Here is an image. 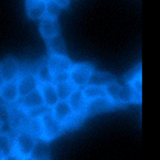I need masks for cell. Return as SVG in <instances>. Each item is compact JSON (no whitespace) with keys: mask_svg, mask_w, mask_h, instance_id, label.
Wrapping results in <instances>:
<instances>
[{"mask_svg":"<svg viewBox=\"0 0 160 160\" xmlns=\"http://www.w3.org/2000/svg\"><path fill=\"white\" fill-rule=\"evenodd\" d=\"M52 2H55L60 8H67L69 5V0H52Z\"/></svg>","mask_w":160,"mask_h":160,"instance_id":"obj_30","label":"cell"},{"mask_svg":"<svg viewBox=\"0 0 160 160\" xmlns=\"http://www.w3.org/2000/svg\"><path fill=\"white\" fill-rule=\"evenodd\" d=\"M40 105H44V101H42V98H41V94H40L38 88L30 92V94H27L26 96L19 98L17 101V108H19L23 112H28L30 109H33Z\"/></svg>","mask_w":160,"mask_h":160,"instance_id":"obj_10","label":"cell"},{"mask_svg":"<svg viewBox=\"0 0 160 160\" xmlns=\"http://www.w3.org/2000/svg\"><path fill=\"white\" fill-rule=\"evenodd\" d=\"M36 138L32 137L27 131L17 132V136L13 138V152L21 159L31 156L36 148Z\"/></svg>","mask_w":160,"mask_h":160,"instance_id":"obj_2","label":"cell"},{"mask_svg":"<svg viewBox=\"0 0 160 160\" xmlns=\"http://www.w3.org/2000/svg\"><path fill=\"white\" fill-rule=\"evenodd\" d=\"M0 76L4 82L17 81L21 76V64L14 58H5L0 62Z\"/></svg>","mask_w":160,"mask_h":160,"instance_id":"obj_5","label":"cell"},{"mask_svg":"<svg viewBox=\"0 0 160 160\" xmlns=\"http://www.w3.org/2000/svg\"><path fill=\"white\" fill-rule=\"evenodd\" d=\"M38 91H40V94H41L44 105L49 106L50 109L59 101L54 83H41L38 86Z\"/></svg>","mask_w":160,"mask_h":160,"instance_id":"obj_15","label":"cell"},{"mask_svg":"<svg viewBox=\"0 0 160 160\" xmlns=\"http://www.w3.org/2000/svg\"><path fill=\"white\" fill-rule=\"evenodd\" d=\"M41 123H42V140L45 141H50L60 136L64 131L63 124L52 117L51 112H49L41 118Z\"/></svg>","mask_w":160,"mask_h":160,"instance_id":"obj_4","label":"cell"},{"mask_svg":"<svg viewBox=\"0 0 160 160\" xmlns=\"http://www.w3.org/2000/svg\"><path fill=\"white\" fill-rule=\"evenodd\" d=\"M69 81V72H54L52 73V83H62Z\"/></svg>","mask_w":160,"mask_h":160,"instance_id":"obj_29","label":"cell"},{"mask_svg":"<svg viewBox=\"0 0 160 160\" xmlns=\"http://www.w3.org/2000/svg\"><path fill=\"white\" fill-rule=\"evenodd\" d=\"M0 99H2V101L5 105H9V106L17 104L19 99V94H18L16 81L4 82L2 85V87H0Z\"/></svg>","mask_w":160,"mask_h":160,"instance_id":"obj_9","label":"cell"},{"mask_svg":"<svg viewBox=\"0 0 160 160\" xmlns=\"http://www.w3.org/2000/svg\"><path fill=\"white\" fill-rule=\"evenodd\" d=\"M22 160H37V159H35V156L31 155V156H27V158H23Z\"/></svg>","mask_w":160,"mask_h":160,"instance_id":"obj_32","label":"cell"},{"mask_svg":"<svg viewBox=\"0 0 160 160\" xmlns=\"http://www.w3.org/2000/svg\"><path fill=\"white\" fill-rule=\"evenodd\" d=\"M51 114H52V117H54L58 122H60V123L63 124L69 117L73 115V112H72V109H71L68 101H62V100H59V101L51 108Z\"/></svg>","mask_w":160,"mask_h":160,"instance_id":"obj_16","label":"cell"},{"mask_svg":"<svg viewBox=\"0 0 160 160\" xmlns=\"http://www.w3.org/2000/svg\"><path fill=\"white\" fill-rule=\"evenodd\" d=\"M50 55H67L65 45L60 35H57L50 40H46Z\"/></svg>","mask_w":160,"mask_h":160,"instance_id":"obj_17","label":"cell"},{"mask_svg":"<svg viewBox=\"0 0 160 160\" xmlns=\"http://www.w3.org/2000/svg\"><path fill=\"white\" fill-rule=\"evenodd\" d=\"M60 10L62 8L55 3V2H49L46 3V9H45V17H49V18H58V16L60 14Z\"/></svg>","mask_w":160,"mask_h":160,"instance_id":"obj_26","label":"cell"},{"mask_svg":"<svg viewBox=\"0 0 160 160\" xmlns=\"http://www.w3.org/2000/svg\"><path fill=\"white\" fill-rule=\"evenodd\" d=\"M3 160H22L18 155H16L14 152L13 154H10V155H8V156H4V159Z\"/></svg>","mask_w":160,"mask_h":160,"instance_id":"obj_31","label":"cell"},{"mask_svg":"<svg viewBox=\"0 0 160 160\" xmlns=\"http://www.w3.org/2000/svg\"><path fill=\"white\" fill-rule=\"evenodd\" d=\"M0 154L3 156L13 154V138L9 133H0Z\"/></svg>","mask_w":160,"mask_h":160,"instance_id":"obj_22","label":"cell"},{"mask_svg":"<svg viewBox=\"0 0 160 160\" xmlns=\"http://www.w3.org/2000/svg\"><path fill=\"white\" fill-rule=\"evenodd\" d=\"M51 73L54 72H69L73 67V63L67 55H49L46 60Z\"/></svg>","mask_w":160,"mask_h":160,"instance_id":"obj_11","label":"cell"},{"mask_svg":"<svg viewBox=\"0 0 160 160\" xmlns=\"http://www.w3.org/2000/svg\"><path fill=\"white\" fill-rule=\"evenodd\" d=\"M3 104H4V102L2 101V99H0V105H3Z\"/></svg>","mask_w":160,"mask_h":160,"instance_id":"obj_37","label":"cell"},{"mask_svg":"<svg viewBox=\"0 0 160 160\" xmlns=\"http://www.w3.org/2000/svg\"><path fill=\"white\" fill-rule=\"evenodd\" d=\"M55 91H57V95L58 99L62 101H67L69 99V96L73 94V91L76 90V87L73 86V83L71 81H67V82H62V83H55Z\"/></svg>","mask_w":160,"mask_h":160,"instance_id":"obj_19","label":"cell"},{"mask_svg":"<svg viewBox=\"0 0 160 160\" xmlns=\"http://www.w3.org/2000/svg\"><path fill=\"white\" fill-rule=\"evenodd\" d=\"M83 96L86 99V101L94 100V99H99V98H104L105 96V90L101 86H95V85H87L82 88Z\"/></svg>","mask_w":160,"mask_h":160,"instance_id":"obj_21","label":"cell"},{"mask_svg":"<svg viewBox=\"0 0 160 160\" xmlns=\"http://www.w3.org/2000/svg\"><path fill=\"white\" fill-rule=\"evenodd\" d=\"M49 112H51V109L49 108V106L40 105V106H36V108H33V109H30L28 112H26V114H27L28 119H41Z\"/></svg>","mask_w":160,"mask_h":160,"instance_id":"obj_24","label":"cell"},{"mask_svg":"<svg viewBox=\"0 0 160 160\" xmlns=\"http://www.w3.org/2000/svg\"><path fill=\"white\" fill-rule=\"evenodd\" d=\"M16 83H17L19 98L26 96L27 94H30V92L37 90L40 86V83L37 82L33 73H21V76L17 78Z\"/></svg>","mask_w":160,"mask_h":160,"instance_id":"obj_7","label":"cell"},{"mask_svg":"<svg viewBox=\"0 0 160 160\" xmlns=\"http://www.w3.org/2000/svg\"><path fill=\"white\" fill-rule=\"evenodd\" d=\"M9 115H10V108L9 105H0V122H2L4 126L8 124L9 122Z\"/></svg>","mask_w":160,"mask_h":160,"instance_id":"obj_28","label":"cell"},{"mask_svg":"<svg viewBox=\"0 0 160 160\" xmlns=\"http://www.w3.org/2000/svg\"><path fill=\"white\" fill-rule=\"evenodd\" d=\"M60 27L58 19L55 18H49V17H44L42 19H40V33L45 40H50L54 36L59 35Z\"/></svg>","mask_w":160,"mask_h":160,"instance_id":"obj_12","label":"cell"},{"mask_svg":"<svg viewBox=\"0 0 160 160\" xmlns=\"http://www.w3.org/2000/svg\"><path fill=\"white\" fill-rule=\"evenodd\" d=\"M35 77L40 85L41 83H52V73H51L46 62H42L38 65V68L35 73Z\"/></svg>","mask_w":160,"mask_h":160,"instance_id":"obj_18","label":"cell"},{"mask_svg":"<svg viewBox=\"0 0 160 160\" xmlns=\"http://www.w3.org/2000/svg\"><path fill=\"white\" fill-rule=\"evenodd\" d=\"M26 131H27L30 135L35 138H42V123L41 119H30L28 124L26 127Z\"/></svg>","mask_w":160,"mask_h":160,"instance_id":"obj_23","label":"cell"},{"mask_svg":"<svg viewBox=\"0 0 160 160\" xmlns=\"http://www.w3.org/2000/svg\"><path fill=\"white\" fill-rule=\"evenodd\" d=\"M3 159H4V156H3L2 154H0V160H3Z\"/></svg>","mask_w":160,"mask_h":160,"instance_id":"obj_36","label":"cell"},{"mask_svg":"<svg viewBox=\"0 0 160 160\" xmlns=\"http://www.w3.org/2000/svg\"><path fill=\"white\" fill-rule=\"evenodd\" d=\"M44 3H49V2H51V0H42Z\"/></svg>","mask_w":160,"mask_h":160,"instance_id":"obj_35","label":"cell"},{"mask_svg":"<svg viewBox=\"0 0 160 160\" xmlns=\"http://www.w3.org/2000/svg\"><path fill=\"white\" fill-rule=\"evenodd\" d=\"M115 81V78L109 74V73H100V72H95L91 74V78H90V81H88V85H95V86H106L108 83L110 82H114Z\"/></svg>","mask_w":160,"mask_h":160,"instance_id":"obj_20","label":"cell"},{"mask_svg":"<svg viewBox=\"0 0 160 160\" xmlns=\"http://www.w3.org/2000/svg\"><path fill=\"white\" fill-rule=\"evenodd\" d=\"M94 67L88 63H77L73 64L69 71V81L73 83L76 88H83L88 85L91 74L94 73Z\"/></svg>","mask_w":160,"mask_h":160,"instance_id":"obj_3","label":"cell"},{"mask_svg":"<svg viewBox=\"0 0 160 160\" xmlns=\"http://www.w3.org/2000/svg\"><path fill=\"white\" fill-rule=\"evenodd\" d=\"M83 121V117L82 115H77V114H73L72 117H69L67 121L63 123V128H72V127H77L81 124V122Z\"/></svg>","mask_w":160,"mask_h":160,"instance_id":"obj_27","label":"cell"},{"mask_svg":"<svg viewBox=\"0 0 160 160\" xmlns=\"http://www.w3.org/2000/svg\"><path fill=\"white\" fill-rule=\"evenodd\" d=\"M9 108H10V115H9V122H8L9 128L14 132L26 131V127H27L28 121H30L26 112L17 108V105L13 106V108L9 106Z\"/></svg>","mask_w":160,"mask_h":160,"instance_id":"obj_6","label":"cell"},{"mask_svg":"<svg viewBox=\"0 0 160 160\" xmlns=\"http://www.w3.org/2000/svg\"><path fill=\"white\" fill-rule=\"evenodd\" d=\"M114 106L115 105L106 96L90 100L86 104L85 115H96V114H100V113H104V112H108V110L113 109Z\"/></svg>","mask_w":160,"mask_h":160,"instance_id":"obj_8","label":"cell"},{"mask_svg":"<svg viewBox=\"0 0 160 160\" xmlns=\"http://www.w3.org/2000/svg\"><path fill=\"white\" fill-rule=\"evenodd\" d=\"M105 96L108 98L114 105H123L129 102H140L141 100L137 99L135 92L132 91L129 85H119L117 81L110 82L104 86Z\"/></svg>","mask_w":160,"mask_h":160,"instance_id":"obj_1","label":"cell"},{"mask_svg":"<svg viewBox=\"0 0 160 160\" xmlns=\"http://www.w3.org/2000/svg\"><path fill=\"white\" fill-rule=\"evenodd\" d=\"M129 87L132 88V91L135 92V95L137 96V99L141 100V90H142V81H141V74L137 73L136 76H133V78L129 81Z\"/></svg>","mask_w":160,"mask_h":160,"instance_id":"obj_25","label":"cell"},{"mask_svg":"<svg viewBox=\"0 0 160 160\" xmlns=\"http://www.w3.org/2000/svg\"><path fill=\"white\" fill-rule=\"evenodd\" d=\"M71 106V109L73 112V114H77V115H82L85 117V109H86V99L83 96V92H82V88H76L73 91V94L69 96V99L67 100Z\"/></svg>","mask_w":160,"mask_h":160,"instance_id":"obj_13","label":"cell"},{"mask_svg":"<svg viewBox=\"0 0 160 160\" xmlns=\"http://www.w3.org/2000/svg\"><path fill=\"white\" fill-rule=\"evenodd\" d=\"M4 83V81H3V78H2V76H0V87H2V85Z\"/></svg>","mask_w":160,"mask_h":160,"instance_id":"obj_34","label":"cell"},{"mask_svg":"<svg viewBox=\"0 0 160 160\" xmlns=\"http://www.w3.org/2000/svg\"><path fill=\"white\" fill-rule=\"evenodd\" d=\"M46 3L42 0H26V12L33 21H40L45 17Z\"/></svg>","mask_w":160,"mask_h":160,"instance_id":"obj_14","label":"cell"},{"mask_svg":"<svg viewBox=\"0 0 160 160\" xmlns=\"http://www.w3.org/2000/svg\"><path fill=\"white\" fill-rule=\"evenodd\" d=\"M2 132H4V124L0 122V133H2Z\"/></svg>","mask_w":160,"mask_h":160,"instance_id":"obj_33","label":"cell"}]
</instances>
